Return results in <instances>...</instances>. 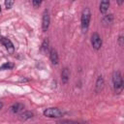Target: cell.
<instances>
[{"label":"cell","mask_w":124,"mask_h":124,"mask_svg":"<svg viewBox=\"0 0 124 124\" xmlns=\"http://www.w3.org/2000/svg\"><path fill=\"white\" fill-rule=\"evenodd\" d=\"M112 83H113V89L116 94H119L123 90V78L121 76V73L119 71H115L112 75Z\"/></svg>","instance_id":"cell-1"},{"label":"cell","mask_w":124,"mask_h":124,"mask_svg":"<svg viewBox=\"0 0 124 124\" xmlns=\"http://www.w3.org/2000/svg\"><path fill=\"white\" fill-rule=\"evenodd\" d=\"M91 19V12L89 8L83 9L81 13V17H80V25H81V30L83 33H86L88 28H89V23Z\"/></svg>","instance_id":"cell-2"},{"label":"cell","mask_w":124,"mask_h":124,"mask_svg":"<svg viewBox=\"0 0 124 124\" xmlns=\"http://www.w3.org/2000/svg\"><path fill=\"white\" fill-rule=\"evenodd\" d=\"M44 115L46 116V117H49V118H59V117H62L64 112L59 109L58 108H46L44 110Z\"/></svg>","instance_id":"cell-3"},{"label":"cell","mask_w":124,"mask_h":124,"mask_svg":"<svg viewBox=\"0 0 124 124\" xmlns=\"http://www.w3.org/2000/svg\"><path fill=\"white\" fill-rule=\"evenodd\" d=\"M50 24V15L47 9H46L43 13V17H42V29L44 32H46Z\"/></svg>","instance_id":"cell-4"},{"label":"cell","mask_w":124,"mask_h":124,"mask_svg":"<svg viewBox=\"0 0 124 124\" xmlns=\"http://www.w3.org/2000/svg\"><path fill=\"white\" fill-rule=\"evenodd\" d=\"M102 44H103V42H102L101 36L98 33H93L91 36V45H92L93 48L96 50L100 49L102 46Z\"/></svg>","instance_id":"cell-5"},{"label":"cell","mask_w":124,"mask_h":124,"mask_svg":"<svg viewBox=\"0 0 124 124\" xmlns=\"http://www.w3.org/2000/svg\"><path fill=\"white\" fill-rule=\"evenodd\" d=\"M0 42H1V44L7 48V50H8L10 53H13V52L15 51V46H14L13 43L11 42V40H9L8 38H5V37L0 36Z\"/></svg>","instance_id":"cell-6"},{"label":"cell","mask_w":124,"mask_h":124,"mask_svg":"<svg viewBox=\"0 0 124 124\" xmlns=\"http://www.w3.org/2000/svg\"><path fill=\"white\" fill-rule=\"evenodd\" d=\"M23 108H24V105L23 104H21V103H16V104H14V105L11 106L10 110H11V112H13V113L16 114V113L22 112Z\"/></svg>","instance_id":"cell-7"},{"label":"cell","mask_w":124,"mask_h":124,"mask_svg":"<svg viewBox=\"0 0 124 124\" xmlns=\"http://www.w3.org/2000/svg\"><path fill=\"white\" fill-rule=\"evenodd\" d=\"M48 52H49V59H50L51 63H52L53 65H57L58 62H59V58H58L57 51H56L54 48H50Z\"/></svg>","instance_id":"cell-8"},{"label":"cell","mask_w":124,"mask_h":124,"mask_svg":"<svg viewBox=\"0 0 124 124\" xmlns=\"http://www.w3.org/2000/svg\"><path fill=\"white\" fill-rule=\"evenodd\" d=\"M34 117V113L30 110H26V111H23V112H20L19 115H18V118L20 120H28V119H31Z\"/></svg>","instance_id":"cell-9"},{"label":"cell","mask_w":124,"mask_h":124,"mask_svg":"<svg viewBox=\"0 0 124 124\" xmlns=\"http://www.w3.org/2000/svg\"><path fill=\"white\" fill-rule=\"evenodd\" d=\"M69 78H70V71H69L68 68H64L61 72V80L65 84V83L68 82Z\"/></svg>","instance_id":"cell-10"},{"label":"cell","mask_w":124,"mask_h":124,"mask_svg":"<svg viewBox=\"0 0 124 124\" xmlns=\"http://www.w3.org/2000/svg\"><path fill=\"white\" fill-rule=\"evenodd\" d=\"M104 84H105V82H104V78H103V77H102V76L98 77V78H97V80H96L95 91H96L97 93H98V92H100V91L103 89V87H104Z\"/></svg>","instance_id":"cell-11"},{"label":"cell","mask_w":124,"mask_h":124,"mask_svg":"<svg viewBox=\"0 0 124 124\" xmlns=\"http://www.w3.org/2000/svg\"><path fill=\"white\" fill-rule=\"evenodd\" d=\"M102 22L104 25H109L113 22V15L109 14V15H106L103 16L102 18Z\"/></svg>","instance_id":"cell-12"},{"label":"cell","mask_w":124,"mask_h":124,"mask_svg":"<svg viewBox=\"0 0 124 124\" xmlns=\"http://www.w3.org/2000/svg\"><path fill=\"white\" fill-rule=\"evenodd\" d=\"M108 7H109V1H107V0L102 1L100 3V12L102 14H105L108 10Z\"/></svg>","instance_id":"cell-13"},{"label":"cell","mask_w":124,"mask_h":124,"mask_svg":"<svg viewBox=\"0 0 124 124\" xmlns=\"http://www.w3.org/2000/svg\"><path fill=\"white\" fill-rule=\"evenodd\" d=\"M41 50H42L43 53H46V52L49 51V41H48L47 38L44 40V42L42 44V46H41Z\"/></svg>","instance_id":"cell-14"},{"label":"cell","mask_w":124,"mask_h":124,"mask_svg":"<svg viewBox=\"0 0 124 124\" xmlns=\"http://www.w3.org/2000/svg\"><path fill=\"white\" fill-rule=\"evenodd\" d=\"M13 67H14V64H13V63L7 62V63H4V64L0 67V71H1V70H9V69H12Z\"/></svg>","instance_id":"cell-15"},{"label":"cell","mask_w":124,"mask_h":124,"mask_svg":"<svg viewBox=\"0 0 124 124\" xmlns=\"http://www.w3.org/2000/svg\"><path fill=\"white\" fill-rule=\"evenodd\" d=\"M57 124H78L77 121H72V120H62L57 122Z\"/></svg>","instance_id":"cell-16"},{"label":"cell","mask_w":124,"mask_h":124,"mask_svg":"<svg viewBox=\"0 0 124 124\" xmlns=\"http://www.w3.org/2000/svg\"><path fill=\"white\" fill-rule=\"evenodd\" d=\"M14 1H5V6H6V8L7 9H10L13 5H14Z\"/></svg>","instance_id":"cell-17"},{"label":"cell","mask_w":124,"mask_h":124,"mask_svg":"<svg viewBox=\"0 0 124 124\" xmlns=\"http://www.w3.org/2000/svg\"><path fill=\"white\" fill-rule=\"evenodd\" d=\"M41 4H42V1H38V0H33V1H32V5H33L35 8L39 7Z\"/></svg>","instance_id":"cell-18"},{"label":"cell","mask_w":124,"mask_h":124,"mask_svg":"<svg viewBox=\"0 0 124 124\" xmlns=\"http://www.w3.org/2000/svg\"><path fill=\"white\" fill-rule=\"evenodd\" d=\"M123 34H120V36H119V38H118V43H119V46H123Z\"/></svg>","instance_id":"cell-19"},{"label":"cell","mask_w":124,"mask_h":124,"mask_svg":"<svg viewBox=\"0 0 124 124\" xmlns=\"http://www.w3.org/2000/svg\"><path fill=\"white\" fill-rule=\"evenodd\" d=\"M2 108H3V103H2V102H0V109H1Z\"/></svg>","instance_id":"cell-20"},{"label":"cell","mask_w":124,"mask_h":124,"mask_svg":"<svg viewBox=\"0 0 124 124\" xmlns=\"http://www.w3.org/2000/svg\"><path fill=\"white\" fill-rule=\"evenodd\" d=\"M0 12H1V6H0Z\"/></svg>","instance_id":"cell-21"}]
</instances>
